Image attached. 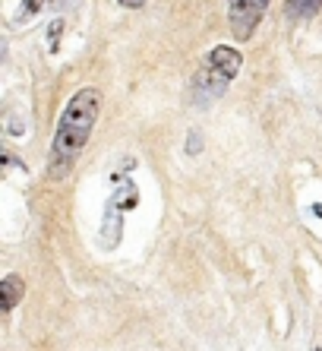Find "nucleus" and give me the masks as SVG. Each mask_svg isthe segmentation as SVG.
Wrapping results in <instances>:
<instances>
[{
    "instance_id": "1",
    "label": "nucleus",
    "mask_w": 322,
    "mask_h": 351,
    "mask_svg": "<svg viewBox=\"0 0 322 351\" xmlns=\"http://www.w3.org/2000/svg\"><path fill=\"white\" fill-rule=\"evenodd\" d=\"M98 114H101V92L92 89V86L79 89L66 101L54 133V146H51V174L54 178L66 174L70 165L79 158V152L86 149V143L92 136V127H95Z\"/></svg>"
},
{
    "instance_id": "2",
    "label": "nucleus",
    "mask_w": 322,
    "mask_h": 351,
    "mask_svg": "<svg viewBox=\"0 0 322 351\" xmlns=\"http://www.w3.org/2000/svg\"><path fill=\"white\" fill-rule=\"evenodd\" d=\"M240 51L231 48V45H215V48L206 54V60L199 64L193 76V92L202 101H212V98H221L225 89L231 86V80L240 73Z\"/></svg>"
},
{
    "instance_id": "3",
    "label": "nucleus",
    "mask_w": 322,
    "mask_h": 351,
    "mask_svg": "<svg viewBox=\"0 0 322 351\" xmlns=\"http://www.w3.org/2000/svg\"><path fill=\"white\" fill-rule=\"evenodd\" d=\"M269 10V0H227V19H231V32L237 41L253 38L256 25L262 23Z\"/></svg>"
},
{
    "instance_id": "4",
    "label": "nucleus",
    "mask_w": 322,
    "mask_h": 351,
    "mask_svg": "<svg viewBox=\"0 0 322 351\" xmlns=\"http://www.w3.org/2000/svg\"><path fill=\"white\" fill-rule=\"evenodd\" d=\"M0 294H3V311H13L19 304V298L25 294V282L19 276H7L0 282Z\"/></svg>"
},
{
    "instance_id": "5",
    "label": "nucleus",
    "mask_w": 322,
    "mask_h": 351,
    "mask_svg": "<svg viewBox=\"0 0 322 351\" xmlns=\"http://www.w3.org/2000/svg\"><path fill=\"white\" fill-rule=\"evenodd\" d=\"M322 7V0H288V16L290 19H310L316 16Z\"/></svg>"
},
{
    "instance_id": "6",
    "label": "nucleus",
    "mask_w": 322,
    "mask_h": 351,
    "mask_svg": "<svg viewBox=\"0 0 322 351\" xmlns=\"http://www.w3.org/2000/svg\"><path fill=\"white\" fill-rule=\"evenodd\" d=\"M117 3H121V7H129V10H139V7H145L149 0H117Z\"/></svg>"
},
{
    "instance_id": "7",
    "label": "nucleus",
    "mask_w": 322,
    "mask_h": 351,
    "mask_svg": "<svg viewBox=\"0 0 322 351\" xmlns=\"http://www.w3.org/2000/svg\"><path fill=\"white\" fill-rule=\"evenodd\" d=\"M313 351H322V348H313Z\"/></svg>"
}]
</instances>
